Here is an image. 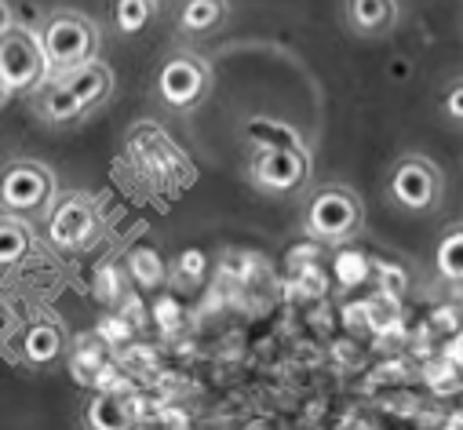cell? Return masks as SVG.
Instances as JSON below:
<instances>
[{"instance_id": "obj_1", "label": "cell", "mask_w": 463, "mask_h": 430, "mask_svg": "<svg viewBox=\"0 0 463 430\" xmlns=\"http://www.w3.org/2000/svg\"><path fill=\"white\" fill-rule=\"evenodd\" d=\"M113 88H118V73H113V66L102 62V59H91L77 70L48 77L30 95V106L44 125L66 128V125H77V121L91 117L95 110H102V106L109 102V95H113Z\"/></svg>"}, {"instance_id": "obj_2", "label": "cell", "mask_w": 463, "mask_h": 430, "mask_svg": "<svg viewBox=\"0 0 463 430\" xmlns=\"http://www.w3.org/2000/svg\"><path fill=\"white\" fill-rule=\"evenodd\" d=\"M365 230V201L358 190L328 182L310 193L303 208V234L321 245H351Z\"/></svg>"}, {"instance_id": "obj_3", "label": "cell", "mask_w": 463, "mask_h": 430, "mask_svg": "<svg viewBox=\"0 0 463 430\" xmlns=\"http://www.w3.org/2000/svg\"><path fill=\"white\" fill-rule=\"evenodd\" d=\"M37 37L44 44V55H48V70L52 77L66 73V70H77L91 59H99V48H102V30L95 26V19H88L84 12H73V8H59L52 12L41 26H37Z\"/></svg>"}, {"instance_id": "obj_4", "label": "cell", "mask_w": 463, "mask_h": 430, "mask_svg": "<svg viewBox=\"0 0 463 430\" xmlns=\"http://www.w3.org/2000/svg\"><path fill=\"white\" fill-rule=\"evenodd\" d=\"M212 84H215V73H212V62L190 48H179L172 55L161 59L157 66V77H154V91H157V102L165 106L168 114H194L204 106V98L212 95Z\"/></svg>"}, {"instance_id": "obj_5", "label": "cell", "mask_w": 463, "mask_h": 430, "mask_svg": "<svg viewBox=\"0 0 463 430\" xmlns=\"http://www.w3.org/2000/svg\"><path fill=\"white\" fill-rule=\"evenodd\" d=\"M383 193L391 208L405 215H434L445 201V175L441 168L423 154H405L391 164Z\"/></svg>"}, {"instance_id": "obj_6", "label": "cell", "mask_w": 463, "mask_h": 430, "mask_svg": "<svg viewBox=\"0 0 463 430\" xmlns=\"http://www.w3.org/2000/svg\"><path fill=\"white\" fill-rule=\"evenodd\" d=\"M55 197H59V182L44 161L15 157L0 168V211L30 220V215L48 211Z\"/></svg>"}, {"instance_id": "obj_7", "label": "cell", "mask_w": 463, "mask_h": 430, "mask_svg": "<svg viewBox=\"0 0 463 430\" xmlns=\"http://www.w3.org/2000/svg\"><path fill=\"white\" fill-rule=\"evenodd\" d=\"M249 182L278 201L299 197L310 186L314 175V157L307 146H270V150H252L249 157Z\"/></svg>"}, {"instance_id": "obj_8", "label": "cell", "mask_w": 463, "mask_h": 430, "mask_svg": "<svg viewBox=\"0 0 463 430\" xmlns=\"http://www.w3.org/2000/svg\"><path fill=\"white\" fill-rule=\"evenodd\" d=\"M44 234L48 241L66 252V256H77V252H88L99 245L102 238V215H99V201L84 190H73V193H62L55 197V204L48 208V223H44Z\"/></svg>"}, {"instance_id": "obj_9", "label": "cell", "mask_w": 463, "mask_h": 430, "mask_svg": "<svg viewBox=\"0 0 463 430\" xmlns=\"http://www.w3.org/2000/svg\"><path fill=\"white\" fill-rule=\"evenodd\" d=\"M0 77H5L12 95H33L52 77L37 30L15 23L0 33Z\"/></svg>"}, {"instance_id": "obj_10", "label": "cell", "mask_w": 463, "mask_h": 430, "mask_svg": "<svg viewBox=\"0 0 463 430\" xmlns=\"http://www.w3.org/2000/svg\"><path fill=\"white\" fill-rule=\"evenodd\" d=\"M66 347H70V336L59 321L52 317H37L30 325H23V332L15 336V354L26 369H55L62 358H66Z\"/></svg>"}, {"instance_id": "obj_11", "label": "cell", "mask_w": 463, "mask_h": 430, "mask_svg": "<svg viewBox=\"0 0 463 430\" xmlns=\"http://www.w3.org/2000/svg\"><path fill=\"white\" fill-rule=\"evenodd\" d=\"M343 23L354 37L380 41L398 30L402 5L398 0H343Z\"/></svg>"}, {"instance_id": "obj_12", "label": "cell", "mask_w": 463, "mask_h": 430, "mask_svg": "<svg viewBox=\"0 0 463 430\" xmlns=\"http://www.w3.org/2000/svg\"><path fill=\"white\" fill-rule=\"evenodd\" d=\"M230 19V0H183L175 12V30L186 37H212Z\"/></svg>"}, {"instance_id": "obj_13", "label": "cell", "mask_w": 463, "mask_h": 430, "mask_svg": "<svg viewBox=\"0 0 463 430\" xmlns=\"http://www.w3.org/2000/svg\"><path fill=\"white\" fill-rule=\"evenodd\" d=\"M161 15V0H113L109 26L118 37H139L146 33Z\"/></svg>"}, {"instance_id": "obj_14", "label": "cell", "mask_w": 463, "mask_h": 430, "mask_svg": "<svg viewBox=\"0 0 463 430\" xmlns=\"http://www.w3.org/2000/svg\"><path fill=\"white\" fill-rule=\"evenodd\" d=\"M30 252H33V227L23 215L0 211V270L23 263Z\"/></svg>"}, {"instance_id": "obj_15", "label": "cell", "mask_w": 463, "mask_h": 430, "mask_svg": "<svg viewBox=\"0 0 463 430\" xmlns=\"http://www.w3.org/2000/svg\"><path fill=\"white\" fill-rule=\"evenodd\" d=\"M245 143L252 150H270V146H307V139L288 125V121H278V117H249L245 128H241Z\"/></svg>"}, {"instance_id": "obj_16", "label": "cell", "mask_w": 463, "mask_h": 430, "mask_svg": "<svg viewBox=\"0 0 463 430\" xmlns=\"http://www.w3.org/2000/svg\"><path fill=\"white\" fill-rule=\"evenodd\" d=\"M434 266H438L441 281L463 288V223H452L441 234V241L434 248Z\"/></svg>"}, {"instance_id": "obj_17", "label": "cell", "mask_w": 463, "mask_h": 430, "mask_svg": "<svg viewBox=\"0 0 463 430\" xmlns=\"http://www.w3.org/2000/svg\"><path fill=\"white\" fill-rule=\"evenodd\" d=\"M118 408H121V401L113 394H99L91 401V408H88V423L91 426H125V423H132V416L118 412Z\"/></svg>"}, {"instance_id": "obj_18", "label": "cell", "mask_w": 463, "mask_h": 430, "mask_svg": "<svg viewBox=\"0 0 463 430\" xmlns=\"http://www.w3.org/2000/svg\"><path fill=\"white\" fill-rule=\"evenodd\" d=\"M441 114L449 121H463V77H456L441 95Z\"/></svg>"}, {"instance_id": "obj_19", "label": "cell", "mask_w": 463, "mask_h": 430, "mask_svg": "<svg viewBox=\"0 0 463 430\" xmlns=\"http://www.w3.org/2000/svg\"><path fill=\"white\" fill-rule=\"evenodd\" d=\"M8 26H15V15H12V8H8V0H0V33H5Z\"/></svg>"}, {"instance_id": "obj_20", "label": "cell", "mask_w": 463, "mask_h": 430, "mask_svg": "<svg viewBox=\"0 0 463 430\" xmlns=\"http://www.w3.org/2000/svg\"><path fill=\"white\" fill-rule=\"evenodd\" d=\"M449 358H452L456 365H463V332H459V336L449 343Z\"/></svg>"}, {"instance_id": "obj_21", "label": "cell", "mask_w": 463, "mask_h": 430, "mask_svg": "<svg viewBox=\"0 0 463 430\" xmlns=\"http://www.w3.org/2000/svg\"><path fill=\"white\" fill-rule=\"evenodd\" d=\"M12 98V91H8V84H5V77H0V110H5V102Z\"/></svg>"}]
</instances>
